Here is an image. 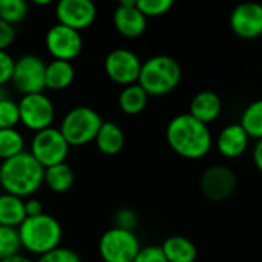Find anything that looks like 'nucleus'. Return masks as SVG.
I'll return each mask as SVG.
<instances>
[{
	"instance_id": "4be33fe9",
	"label": "nucleus",
	"mask_w": 262,
	"mask_h": 262,
	"mask_svg": "<svg viewBox=\"0 0 262 262\" xmlns=\"http://www.w3.org/2000/svg\"><path fill=\"white\" fill-rule=\"evenodd\" d=\"M149 101L147 92L138 84L124 86L118 94V107L126 115H138L141 114Z\"/></svg>"
},
{
	"instance_id": "ddd939ff",
	"label": "nucleus",
	"mask_w": 262,
	"mask_h": 262,
	"mask_svg": "<svg viewBox=\"0 0 262 262\" xmlns=\"http://www.w3.org/2000/svg\"><path fill=\"white\" fill-rule=\"evenodd\" d=\"M55 17L60 25L80 32L95 21L97 6L91 0H60L55 5Z\"/></svg>"
},
{
	"instance_id": "a878e982",
	"label": "nucleus",
	"mask_w": 262,
	"mask_h": 262,
	"mask_svg": "<svg viewBox=\"0 0 262 262\" xmlns=\"http://www.w3.org/2000/svg\"><path fill=\"white\" fill-rule=\"evenodd\" d=\"M29 6L25 0H0V18L15 26L28 15Z\"/></svg>"
},
{
	"instance_id": "bb28decb",
	"label": "nucleus",
	"mask_w": 262,
	"mask_h": 262,
	"mask_svg": "<svg viewBox=\"0 0 262 262\" xmlns=\"http://www.w3.org/2000/svg\"><path fill=\"white\" fill-rule=\"evenodd\" d=\"M21 243L18 230L14 227L0 226V261L20 253Z\"/></svg>"
},
{
	"instance_id": "f03ea898",
	"label": "nucleus",
	"mask_w": 262,
	"mask_h": 262,
	"mask_svg": "<svg viewBox=\"0 0 262 262\" xmlns=\"http://www.w3.org/2000/svg\"><path fill=\"white\" fill-rule=\"evenodd\" d=\"M45 184V167L25 150L0 164V186L5 193L31 198Z\"/></svg>"
},
{
	"instance_id": "f8f14e48",
	"label": "nucleus",
	"mask_w": 262,
	"mask_h": 262,
	"mask_svg": "<svg viewBox=\"0 0 262 262\" xmlns=\"http://www.w3.org/2000/svg\"><path fill=\"white\" fill-rule=\"evenodd\" d=\"M45 46L54 60L72 61L78 57L83 48L81 34L64 25H52L45 35Z\"/></svg>"
},
{
	"instance_id": "dca6fc26",
	"label": "nucleus",
	"mask_w": 262,
	"mask_h": 262,
	"mask_svg": "<svg viewBox=\"0 0 262 262\" xmlns=\"http://www.w3.org/2000/svg\"><path fill=\"white\" fill-rule=\"evenodd\" d=\"M250 137L243 129L239 123L227 124L216 138V147L220 154L226 158H238L249 147Z\"/></svg>"
},
{
	"instance_id": "393cba45",
	"label": "nucleus",
	"mask_w": 262,
	"mask_h": 262,
	"mask_svg": "<svg viewBox=\"0 0 262 262\" xmlns=\"http://www.w3.org/2000/svg\"><path fill=\"white\" fill-rule=\"evenodd\" d=\"M25 152V137L17 129H0V160H9Z\"/></svg>"
},
{
	"instance_id": "4c0bfd02",
	"label": "nucleus",
	"mask_w": 262,
	"mask_h": 262,
	"mask_svg": "<svg viewBox=\"0 0 262 262\" xmlns=\"http://www.w3.org/2000/svg\"><path fill=\"white\" fill-rule=\"evenodd\" d=\"M34 3H35V5H40V6H46V5H49L51 2H49V0H35Z\"/></svg>"
},
{
	"instance_id": "39448f33",
	"label": "nucleus",
	"mask_w": 262,
	"mask_h": 262,
	"mask_svg": "<svg viewBox=\"0 0 262 262\" xmlns=\"http://www.w3.org/2000/svg\"><path fill=\"white\" fill-rule=\"evenodd\" d=\"M103 121L95 109L77 106L64 114L58 129L69 146H84L95 140Z\"/></svg>"
},
{
	"instance_id": "1a4fd4ad",
	"label": "nucleus",
	"mask_w": 262,
	"mask_h": 262,
	"mask_svg": "<svg viewBox=\"0 0 262 262\" xmlns=\"http://www.w3.org/2000/svg\"><path fill=\"white\" fill-rule=\"evenodd\" d=\"M20 109V123L25 124L29 130L40 132L48 127H52L55 118V107L52 100L43 94H29L21 95L18 101Z\"/></svg>"
},
{
	"instance_id": "2eb2a0df",
	"label": "nucleus",
	"mask_w": 262,
	"mask_h": 262,
	"mask_svg": "<svg viewBox=\"0 0 262 262\" xmlns=\"http://www.w3.org/2000/svg\"><path fill=\"white\" fill-rule=\"evenodd\" d=\"M114 26L126 38H138L147 28V18L137 8V0H121L114 11Z\"/></svg>"
},
{
	"instance_id": "aec40b11",
	"label": "nucleus",
	"mask_w": 262,
	"mask_h": 262,
	"mask_svg": "<svg viewBox=\"0 0 262 262\" xmlns=\"http://www.w3.org/2000/svg\"><path fill=\"white\" fill-rule=\"evenodd\" d=\"M160 247L169 262H195L198 258L196 246L186 236H169Z\"/></svg>"
},
{
	"instance_id": "b1692460",
	"label": "nucleus",
	"mask_w": 262,
	"mask_h": 262,
	"mask_svg": "<svg viewBox=\"0 0 262 262\" xmlns=\"http://www.w3.org/2000/svg\"><path fill=\"white\" fill-rule=\"evenodd\" d=\"M239 124L250 138H262V98L252 101L241 114Z\"/></svg>"
},
{
	"instance_id": "c85d7f7f",
	"label": "nucleus",
	"mask_w": 262,
	"mask_h": 262,
	"mask_svg": "<svg viewBox=\"0 0 262 262\" xmlns=\"http://www.w3.org/2000/svg\"><path fill=\"white\" fill-rule=\"evenodd\" d=\"M172 0H137V8L146 18L164 15L172 9Z\"/></svg>"
},
{
	"instance_id": "2f4dec72",
	"label": "nucleus",
	"mask_w": 262,
	"mask_h": 262,
	"mask_svg": "<svg viewBox=\"0 0 262 262\" xmlns=\"http://www.w3.org/2000/svg\"><path fill=\"white\" fill-rule=\"evenodd\" d=\"M134 262H169L166 259L160 246H146L141 247Z\"/></svg>"
},
{
	"instance_id": "f3484780",
	"label": "nucleus",
	"mask_w": 262,
	"mask_h": 262,
	"mask_svg": "<svg viewBox=\"0 0 262 262\" xmlns=\"http://www.w3.org/2000/svg\"><path fill=\"white\" fill-rule=\"evenodd\" d=\"M223 111L221 97L213 91H201L193 95L189 107V114L198 121L209 126V123L215 121Z\"/></svg>"
},
{
	"instance_id": "473e14b6",
	"label": "nucleus",
	"mask_w": 262,
	"mask_h": 262,
	"mask_svg": "<svg viewBox=\"0 0 262 262\" xmlns=\"http://www.w3.org/2000/svg\"><path fill=\"white\" fill-rule=\"evenodd\" d=\"M14 58L8 51H0V88H3L6 83L12 78L14 71Z\"/></svg>"
},
{
	"instance_id": "7c9ffc66",
	"label": "nucleus",
	"mask_w": 262,
	"mask_h": 262,
	"mask_svg": "<svg viewBox=\"0 0 262 262\" xmlns=\"http://www.w3.org/2000/svg\"><path fill=\"white\" fill-rule=\"evenodd\" d=\"M138 224V216L132 209H120L115 215H114V227L117 229H123V230H129L134 232L135 227Z\"/></svg>"
},
{
	"instance_id": "c9c22d12",
	"label": "nucleus",
	"mask_w": 262,
	"mask_h": 262,
	"mask_svg": "<svg viewBox=\"0 0 262 262\" xmlns=\"http://www.w3.org/2000/svg\"><path fill=\"white\" fill-rule=\"evenodd\" d=\"M253 163H255L256 169L262 172V138L256 141V144L253 147Z\"/></svg>"
},
{
	"instance_id": "6e6552de",
	"label": "nucleus",
	"mask_w": 262,
	"mask_h": 262,
	"mask_svg": "<svg viewBox=\"0 0 262 262\" xmlns=\"http://www.w3.org/2000/svg\"><path fill=\"white\" fill-rule=\"evenodd\" d=\"M45 74L46 63L43 61V58L34 54H26L14 61L11 83L21 95L38 94L46 89Z\"/></svg>"
},
{
	"instance_id": "e433bc0d",
	"label": "nucleus",
	"mask_w": 262,
	"mask_h": 262,
	"mask_svg": "<svg viewBox=\"0 0 262 262\" xmlns=\"http://www.w3.org/2000/svg\"><path fill=\"white\" fill-rule=\"evenodd\" d=\"M0 262H32L28 256H25V255H21V253H17V255H14V256H11V258H6V259H3V261Z\"/></svg>"
},
{
	"instance_id": "f704fd0d",
	"label": "nucleus",
	"mask_w": 262,
	"mask_h": 262,
	"mask_svg": "<svg viewBox=\"0 0 262 262\" xmlns=\"http://www.w3.org/2000/svg\"><path fill=\"white\" fill-rule=\"evenodd\" d=\"M25 212H26V218L28 216H38V215L45 213L43 204L37 198H26L25 200Z\"/></svg>"
},
{
	"instance_id": "5701e85b",
	"label": "nucleus",
	"mask_w": 262,
	"mask_h": 262,
	"mask_svg": "<svg viewBox=\"0 0 262 262\" xmlns=\"http://www.w3.org/2000/svg\"><path fill=\"white\" fill-rule=\"evenodd\" d=\"M75 181L72 167L68 163H60L45 169V184L55 193L68 192Z\"/></svg>"
},
{
	"instance_id": "7ed1b4c3",
	"label": "nucleus",
	"mask_w": 262,
	"mask_h": 262,
	"mask_svg": "<svg viewBox=\"0 0 262 262\" xmlns=\"http://www.w3.org/2000/svg\"><path fill=\"white\" fill-rule=\"evenodd\" d=\"M17 230L21 247L37 256H43L60 247L63 238L61 224L48 213L28 216Z\"/></svg>"
},
{
	"instance_id": "0eeeda50",
	"label": "nucleus",
	"mask_w": 262,
	"mask_h": 262,
	"mask_svg": "<svg viewBox=\"0 0 262 262\" xmlns=\"http://www.w3.org/2000/svg\"><path fill=\"white\" fill-rule=\"evenodd\" d=\"M69 144L61 135L58 127H48L45 130L35 132L31 146L29 154L45 167H51L60 163H66V158L69 155Z\"/></svg>"
},
{
	"instance_id": "72a5a7b5",
	"label": "nucleus",
	"mask_w": 262,
	"mask_h": 262,
	"mask_svg": "<svg viewBox=\"0 0 262 262\" xmlns=\"http://www.w3.org/2000/svg\"><path fill=\"white\" fill-rule=\"evenodd\" d=\"M15 40V26L0 18V51H6Z\"/></svg>"
},
{
	"instance_id": "9b49d317",
	"label": "nucleus",
	"mask_w": 262,
	"mask_h": 262,
	"mask_svg": "<svg viewBox=\"0 0 262 262\" xmlns=\"http://www.w3.org/2000/svg\"><path fill=\"white\" fill-rule=\"evenodd\" d=\"M143 61L140 57L126 48L112 49L104 58V74L117 84H135L140 77Z\"/></svg>"
},
{
	"instance_id": "412c9836",
	"label": "nucleus",
	"mask_w": 262,
	"mask_h": 262,
	"mask_svg": "<svg viewBox=\"0 0 262 262\" xmlns=\"http://www.w3.org/2000/svg\"><path fill=\"white\" fill-rule=\"evenodd\" d=\"M25 220V200L11 193H0V226L18 229Z\"/></svg>"
},
{
	"instance_id": "423d86ee",
	"label": "nucleus",
	"mask_w": 262,
	"mask_h": 262,
	"mask_svg": "<svg viewBox=\"0 0 262 262\" xmlns=\"http://www.w3.org/2000/svg\"><path fill=\"white\" fill-rule=\"evenodd\" d=\"M141 250L135 232L111 227L98 241V253L103 262H134Z\"/></svg>"
},
{
	"instance_id": "f257e3e1",
	"label": "nucleus",
	"mask_w": 262,
	"mask_h": 262,
	"mask_svg": "<svg viewBox=\"0 0 262 262\" xmlns=\"http://www.w3.org/2000/svg\"><path fill=\"white\" fill-rule=\"evenodd\" d=\"M169 147L183 158L200 160L206 157L213 144L207 124L193 118L189 112L173 117L166 127Z\"/></svg>"
},
{
	"instance_id": "a211bd4d",
	"label": "nucleus",
	"mask_w": 262,
	"mask_h": 262,
	"mask_svg": "<svg viewBox=\"0 0 262 262\" xmlns=\"http://www.w3.org/2000/svg\"><path fill=\"white\" fill-rule=\"evenodd\" d=\"M75 78V68L72 61L64 60H51L46 63L45 74V88L49 91H63L68 89Z\"/></svg>"
},
{
	"instance_id": "c756f323",
	"label": "nucleus",
	"mask_w": 262,
	"mask_h": 262,
	"mask_svg": "<svg viewBox=\"0 0 262 262\" xmlns=\"http://www.w3.org/2000/svg\"><path fill=\"white\" fill-rule=\"evenodd\" d=\"M37 262H81V258L74 250L60 246L43 256H38Z\"/></svg>"
},
{
	"instance_id": "4468645a",
	"label": "nucleus",
	"mask_w": 262,
	"mask_h": 262,
	"mask_svg": "<svg viewBox=\"0 0 262 262\" xmlns=\"http://www.w3.org/2000/svg\"><path fill=\"white\" fill-rule=\"evenodd\" d=\"M230 28L243 40H255L262 35V5L246 2L233 8L230 14Z\"/></svg>"
},
{
	"instance_id": "6ab92c4d",
	"label": "nucleus",
	"mask_w": 262,
	"mask_h": 262,
	"mask_svg": "<svg viewBox=\"0 0 262 262\" xmlns=\"http://www.w3.org/2000/svg\"><path fill=\"white\" fill-rule=\"evenodd\" d=\"M95 144L98 150L104 155H117L124 147V132L123 129L114 121H103L97 137Z\"/></svg>"
},
{
	"instance_id": "9d476101",
	"label": "nucleus",
	"mask_w": 262,
	"mask_h": 262,
	"mask_svg": "<svg viewBox=\"0 0 262 262\" xmlns=\"http://www.w3.org/2000/svg\"><path fill=\"white\" fill-rule=\"evenodd\" d=\"M238 186L236 173L232 167L224 164H213L207 167L200 178V190L203 196L213 203L229 200Z\"/></svg>"
},
{
	"instance_id": "20e7f679",
	"label": "nucleus",
	"mask_w": 262,
	"mask_h": 262,
	"mask_svg": "<svg viewBox=\"0 0 262 262\" xmlns=\"http://www.w3.org/2000/svg\"><path fill=\"white\" fill-rule=\"evenodd\" d=\"M183 71L178 60L170 55H154L143 61L138 84L147 92V95L161 97L175 91L181 81Z\"/></svg>"
},
{
	"instance_id": "cd10ccee",
	"label": "nucleus",
	"mask_w": 262,
	"mask_h": 262,
	"mask_svg": "<svg viewBox=\"0 0 262 262\" xmlns=\"http://www.w3.org/2000/svg\"><path fill=\"white\" fill-rule=\"evenodd\" d=\"M20 123L18 101L9 97L0 100V129H15Z\"/></svg>"
}]
</instances>
